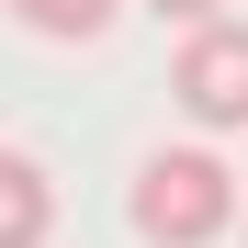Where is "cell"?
Wrapping results in <instances>:
<instances>
[{"label":"cell","instance_id":"cell-1","mask_svg":"<svg viewBox=\"0 0 248 248\" xmlns=\"http://www.w3.org/2000/svg\"><path fill=\"white\" fill-rule=\"evenodd\" d=\"M124 226L147 248H215L237 226V170L215 147H158V158H136V181H124Z\"/></svg>","mask_w":248,"mask_h":248},{"label":"cell","instance_id":"cell-2","mask_svg":"<svg viewBox=\"0 0 248 248\" xmlns=\"http://www.w3.org/2000/svg\"><path fill=\"white\" fill-rule=\"evenodd\" d=\"M170 102L203 124V136H237L248 124V23H192L181 34V57H170Z\"/></svg>","mask_w":248,"mask_h":248},{"label":"cell","instance_id":"cell-3","mask_svg":"<svg viewBox=\"0 0 248 248\" xmlns=\"http://www.w3.org/2000/svg\"><path fill=\"white\" fill-rule=\"evenodd\" d=\"M57 237V181L23 147H0V248H46Z\"/></svg>","mask_w":248,"mask_h":248},{"label":"cell","instance_id":"cell-4","mask_svg":"<svg viewBox=\"0 0 248 248\" xmlns=\"http://www.w3.org/2000/svg\"><path fill=\"white\" fill-rule=\"evenodd\" d=\"M12 12L46 34V46H91V34H113V12H124V0H12Z\"/></svg>","mask_w":248,"mask_h":248},{"label":"cell","instance_id":"cell-5","mask_svg":"<svg viewBox=\"0 0 248 248\" xmlns=\"http://www.w3.org/2000/svg\"><path fill=\"white\" fill-rule=\"evenodd\" d=\"M147 12H170V23H215L226 0H147Z\"/></svg>","mask_w":248,"mask_h":248},{"label":"cell","instance_id":"cell-6","mask_svg":"<svg viewBox=\"0 0 248 248\" xmlns=\"http://www.w3.org/2000/svg\"><path fill=\"white\" fill-rule=\"evenodd\" d=\"M0 12H12V0H0Z\"/></svg>","mask_w":248,"mask_h":248}]
</instances>
